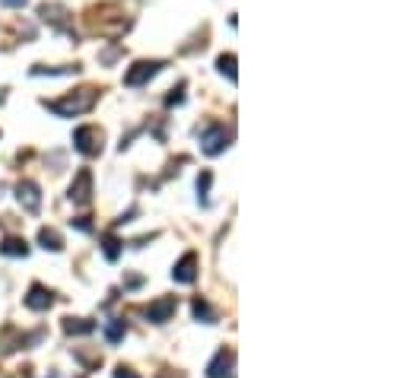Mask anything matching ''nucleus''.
I'll list each match as a JSON object with an SVG mask.
<instances>
[{"mask_svg": "<svg viewBox=\"0 0 410 378\" xmlns=\"http://www.w3.org/2000/svg\"><path fill=\"white\" fill-rule=\"evenodd\" d=\"M115 378H140V375H137L131 366H118V369H115Z\"/></svg>", "mask_w": 410, "mask_h": 378, "instance_id": "obj_19", "label": "nucleus"}, {"mask_svg": "<svg viewBox=\"0 0 410 378\" xmlns=\"http://www.w3.org/2000/svg\"><path fill=\"white\" fill-rule=\"evenodd\" d=\"M226 146H229V134H226L223 124H210L207 130H204L201 137V150L207 153V156H220V153H226Z\"/></svg>", "mask_w": 410, "mask_h": 378, "instance_id": "obj_3", "label": "nucleus"}, {"mask_svg": "<svg viewBox=\"0 0 410 378\" xmlns=\"http://www.w3.org/2000/svg\"><path fill=\"white\" fill-rule=\"evenodd\" d=\"M191 311H194L197 321H204V325H213V321H217V311L210 309V302L204 299V295H197V299L191 302Z\"/></svg>", "mask_w": 410, "mask_h": 378, "instance_id": "obj_14", "label": "nucleus"}, {"mask_svg": "<svg viewBox=\"0 0 410 378\" xmlns=\"http://www.w3.org/2000/svg\"><path fill=\"white\" fill-rule=\"evenodd\" d=\"M165 102H169V105H181V102H185V96H181V89H179V92L172 89V96L165 98Z\"/></svg>", "mask_w": 410, "mask_h": 378, "instance_id": "obj_21", "label": "nucleus"}, {"mask_svg": "<svg viewBox=\"0 0 410 378\" xmlns=\"http://www.w3.org/2000/svg\"><path fill=\"white\" fill-rule=\"evenodd\" d=\"M217 67L223 76H229V83H236V54H220Z\"/></svg>", "mask_w": 410, "mask_h": 378, "instance_id": "obj_17", "label": "nucleus"}, {"mask_svg": "<svg viewBox=\"0 0 410 378\" xmlns=\"http://www.w3.org/2000/svg\"><path fill=\"white\" fill-rule=\"evenodd\" d=\"M70 200L74 204H80V207H86L90 204V197H92V172L90 169H80L76 172V178H74V184H70Z\"/></svg>", "mask_w": 410, "mask_h": 378, "instance_id": "obj_6", "label": "nucleus"}, {"mask_svg": "<svg viewBox=\"0 0 410 378\" xmlns=\"http://www.w3.org/2000/svg\"><path fill=\"white\" fill-rule=\"evenodd\" d=\"M172 280H175V283H185V286L197 280V255H194V251H188L179 264L172 267Z\"/></svg>", "mask_w": 410, "mask_h": 378, "instance_id": "obj_9", "label": "nucleus"}, {"mask_svg": "<svg viewBox=\"0 0 410 378\" xmlns=\"http://www.w3.org/2000/svg\"><path fill=\"white\" fill-rule=\"evenodd\" d=\"M124 321L121 318H112V321H105V337H108V343H118L121 337H124Z\"/></svg>", "mask_w": 410, "mask_h": 378, "instance_id": "obj_16", "label": "nucleus"}, {"mask_svg": "<svg viewBox=\"0 0 410 378\" xmlns=\"http://www.w3.org/2000/svg\"><path fill=\"white\" fill-rule=\"evenodd\" d=\"M16 200H19V204H23V210L32 213V216L42 210V191H38L35 182H19V184H16Z\"/></svg>", "mask_w": 410, "mask_h": 378, "instance_id": "obj_7", "label": "nucleus"}, {"mask_svg": "<svg viewBox=\"0 0 410 378\" xmlns=\"http://www.w3.org/2000/svg\"><path fill=\"white\" fill-rule=\"evenodd\" d=\"M70 223H74L76 229H83V232H92V223L86 220V216H80V220H70Z\"/></svg>", "mask_w": 410, "mask_h": 378, "instance_id": "obj_20", "label": "nucleus"}, {"mask_svg": "<svg viewBox=\"0 0 410 378\" xmlns=\"http://www.w3.org/2000/svg\"><path fill=\"white\" fill-rule=\"evenodd\" d=\"M232 363H236V353L232 350H220L207 366V378H226L232 372Z\"/></svg>", "mask_w": 410, "mask_h": 378, "instance_id": "obj_10", "label": "nucleus"}, {"mask_svg": "<svg viewBox=\"0 0 410 378\" xmlns=\"http://www.w3.org/2000/svg\"><path fill=\"white\" fill-rule=\"evenodd\" d=\"M156 378H165V375H163V372H159V375H156ZM179 378H181V375H179Z\"/></svg>", "mask_w": 410, "mask_h": 378, "instance_id": "obj_23", "label": "nucleus"}, {"mask_svg": "<svg viewBox=\"0 0 410 378\" xmlns=\"http://www.w3.org/2000/svg\"><path fill=\"white\" fill-rule=\"evenodd\" d=\"M175 309H179V302H175V295H159L156 302H149L147 309H143V315L153 321V325H165L172 315H175Z\"/></svg>", "mask_w": 410, "mask_h": 378, "instance_id": "obj_4", "label": "nucleus"}, {"mask_svg": "<svg viewBox=\"0 0 410 378\" xmlns=\"http://www.w3.org/2000/svg\"><path fill=\"white\" fill-rule=\"evenodd\" d=\"M207 191H210V172H204L201 178H197V194L207 200Z\"/></svg>", "mask_w": 410, "mask_h": 378, "instance_id": "obj_18", "label": "nucleus"}, {"mask_svg": "<svg viewBox=\"0 0 410 378\" xmlns=\"http://www.w3.org/2000/svg\"><path fill=\"white\" fill-rule=\"evenodd\" d=\"M38 245L45 251H64V239H60L58 229H38Z\"/></svg>", "mask_w": 410, "mask_h": 378, "instance_id": "obj_13", "label": "nucleus"}, {"mask_svg": "<svg viewBox=\"0 0 410 378\" xmlns=\"http://www.w3.org/2000/svg\"><path fill=\"white\" fill-rule=\"evenodd\" d=\"M0 255L26 257V255H29V242H26V239H19V235H7V239L0 242Z\"/></svg>", "mask_w": 410, "mask_h": 378, "instance_id": "obj_12", "label": "nucleus"}, {"mask_svg": "<svg viewBox=\"0 0 410 378\" xmlns=\"http://www.w3.org/2000/svg\"><path fill=\"white\" fill-rule=\"evenodd\" d=\"M163 67H165L163 61H137L134 67L124 74V83L127 86H143L147 80H153V76H156Z\"/></svg>", "mask_w": 410, "mask_h": 378, "instance_id": "obj_5", "label": "nucleus"}, {"mask_svg": "<svg viewBox=\"0 0 410 378\" xmlns=\"http://www.w3.org/2000/svg\"><path fill=\"white\" fill-rule=\"evenodd\" d=\"M0 3H7V7H23L26 0H0Z\"/></svg>", "mask_w": 410, "mask_h": 378, "instance_id": "obj_22", "label": "nucleus"}, {"mask_svg": "<svg viewBox=\"0 0 410 378\" xmlns=\"http://www.w3.org/2000/svg\"><path fill=\"white\" fill-rule=\"evenodd\" d=\"M102 140H105V134L99 128H92V124L74 130V146L83 156H99V153H102Z\"/></svg>", "mask_w": 410, "mask_h": 378, "instance_id": "obj_2", "label": "nucleus"}, {"mask_svg": "<svg viewBox=\"0 0 410 378\" xmlns=\"http://www.w3.org/2000/svg\"><path fill=\"white\" fill-rule=\"evenodd\" d=\"M102 255H105V261H118L121 257V242H118V235H112V232H105L102 235Z\"/></svg>", "mask_w": 410, "mask_h": 378, "instance_id": "obj_15", "label": "nucleus"}, {"mask_svg": "<svg viewBox=\"0 0 410 378\" xmlns=\"http://www.w3.org/2000/svg\"><path fill=\"white\" fill-rule=\"evenodd\" d=\"M96 89H80L74 92V96L67 98H54V102H45L48 112L60 114V118H74V114H83V112H90L92 105H96Z\"/></svg>", "mask_w": 410, "mask_h": 378, "instance_id": "obj_1", "label": "nucleus"}, {"mask_svg": "<svg viewBox=\"0 0 410 378\" xmlns=\"http://www.w3.org/2000/svg\"><path fill=\"white\" fill-rule=\"evenodd\" d=\"M54 305V293L48 286H42V283H32L29 293H26V309L32 311H48Z\"/></svg>", "mask_w": 410, "mask_h": 378, "instance_id": "obj_8", "label": "nucleus"}, {"mask_svg": "<svg viewBox=\"0 0 410 378\" xmlns=\"http://www.w3.org/2000/svg\"><path fill=\"white\" fill-rule=\"evenodd\" d=\"M92 331H96L92 318H64V334H70V337H86Z\"/></svg>", "mask_w": 410, "mask_h": 378, "instance_id": "obj_11", "label": "nucleus"}]
</instances>
